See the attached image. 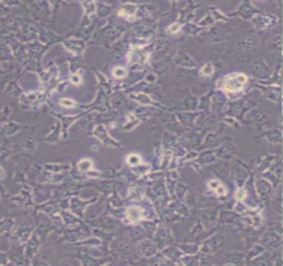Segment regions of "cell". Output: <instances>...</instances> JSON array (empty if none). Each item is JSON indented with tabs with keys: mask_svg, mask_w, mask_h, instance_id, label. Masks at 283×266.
Returning <instances> with one entry per match:
<instances>
[{
	"mask_svg": "<svg viewBox=\"0 0 283 266\" xmlns=\"http://www.w3.org/2000/svg\"><path fill=\"white\" fill-rule=\"evenodd\" d=\"M209 188L214 190L216 193H218V195H224L226 193V190L223 185L221 184L220 181H218L217 180H212L209 183Z\"/></svg>",
	"mask_w": 283,
	"mask_h": 266,
	"instance_id": "3957f363",
	"label": "cell"
},
{
	"mask_svg": "<svg viewBox=\"0 0 283 266\" xmlns=\"http://www.w3.org/2000/svg\"><path fill=\"white\" fill-rule=\"evenodd\" d=\"M143 213L144 210L140 207L133 206L127 210L126 216L130 222H136L143 218Z\"/></svg>",
	"mask_w": 283,
	"mask_h": 266,
	"instance_id": "7a4b0ae2",
	"label": "cell"
},
{
	"mask_svg": "<svg viewBox=\"0 0 283 266\" xmlns=\"http://www.w3.org/2000/svg\"><path fill=\"white\" fill-rule=\"evenodd\" d=\"M244 74L234 73L227 77L223 81V89L227 92H238L242 88L247 82Z\"/></svg>",
	"mask_w": 283,
	"mask_h": 266,
	"instance_id": "6da1fadb",
	"label": "cell"
},
{
	"mask_svg": "<svg viewBox=\"0 0 283 266\" xmlns=\"http://www.w3.org/2000/svg\"><path fill=\"white\" fill-rule=\"evenodd\" d=\"M127 162L131 166H136L137 164L140 162V158L136 155H131L127 158Z\"/></svg>",
	"mask_w": 283,
	"mask_h": 266,
	"instance_id": "277c9868",
	"label": "cell"
},
{
	"mask_svg": "<svg viewBox=\"0 0 283 266\" xmlns=\"http://www.w3.org/2000/svg\"><path fill=\"white\" fill-rule=\"evenodd\" d=\"M113 74L116 77H123L125 75V70L121 68H116L113 71Z\"/></svg>",
	"mask_w": 283,
	"mask_h": 266,
	"instance_id": "5b68a950",
	"label": "cell"
},
{
	"mask_svg": "<svg viewBox=\"0 0 283 266\" xmlns=\"http://www.w3.org/2000/svg\"><path fill=\"white\" fill-rule=\"evenodd\" d=\"M60 103L63 106H65V107H72V106H75V102H74L73 101L71 100V99H68V98L62 99Z\"/></svg>",
	"mask_w": 283,
	"mask_h": 266,
	"instance_id": "8992f818",
	"label": "cell"
},
{
	"mask_svg": "<svg viewBox=\"0 0 283 266\" xmlns=\"http://www.w3.org/2000/svg\"><path fill=\"white\" fill-rule=\"evenodd\" d=\"M71 82H72V83H77V84L81 82V77H80L78 75H77V74L72 75V76H71Z\"/></svg>",
	"mask_w": 283,
	"mask_h": 266,
	"instance_id": "52a82bcc",
	"label": "cell"
}]
</instances>
